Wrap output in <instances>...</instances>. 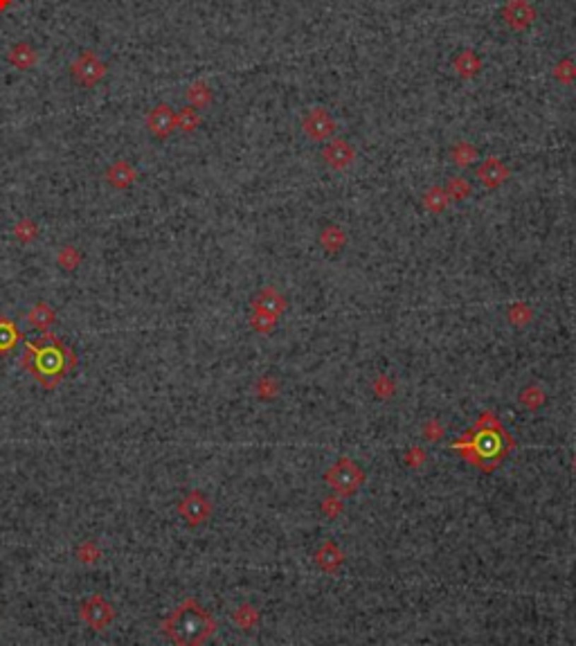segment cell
Wrapping results in <instances>:
<instances>
[{"label": "cell", "mask_w": 576, "mask_h": 646, "mask_svg": "<svg viewBox=\"0 0 576 646\" xmlns=\"http://www.w3.org/2000/svg\"><path fill=\"white\" fill-rule=\"evenodd\" d=\"M513 446H516V442L511 440L507 428L488 410L480 414V419L475 421L469 433H464L457 442L450 444V448L459 457H464L471 466L480 469L482 473L495 471L507 459Z\"/></svg>", "instance_id": "6da1fadb"}, {"label": "cell", "mask_w": 576, "mask_h": 646, "mask_svg": "<svg viewBox=\"0 0 576 646\" xmlns=\"http://www.w3.org/2000/svg\"><path fill=\"white\" fill-rule=\"evenodd\" d=\"M199 122H201L199 115H196V113L192 111V108H185V111H182V113L176 117V124H180L185 131H192L194 127H199Z\"/></svg>", "instance_id": "ac0fdd59"}, {"label": "cell", "mask_w": 576, "mask_h": 646, "mask_svg": "<svg viewBox=\"0 0 576 646\" xmlns=\"http://www.w3.org/2000/svg\"><path fill=\"white\" fill-rule=\"evenodd\" d=\"M284 309H286V300L281 298L275 288H264L261 290V295L257 298V302H254V311L257 313H266V315H271V318H279L281 313H284Z\"/></svg>", "instance_id": "8992f818"}, {"label": "cell", "mask_w": 576, "mask_h": 646, "mask_svg": "<svg viewBox=\"0 0 576 646\" xmlns=\"http://www.w3.org/2000/svg\"><path fill=\"white\" fill-rule=\"evenodd\" d=\"M7 5H9V0H0V9H3V7H7Z\"/></svg>", "instance_id": "ffe728a7"}, {"label": "cell", "mask_w": 576, "mask_h": 646, "mask_svg": "<svg viewBox=\"0 0 576 646\" xmlns=\"http://www.w3.org/2000/svg\"><path fill=\"white\" fill-rule=\"evenodd\" d=\"M315 560L324 572H338V568L345 563V554L334 541H324L320 550L315 552Z\"/></svg>", "instance_id": "52a82bcc"}, {"label": "cell", "mask_w": 576, "mask_h": 646, "mask_svg": "<svg viewBox=\"0 0 576 646\" xmlns=\"http://www.w3.org/2000/svg\"><path fill=\"white\" fill-rule=\"evenodd\" d=\"M324 482L340 495H353L363 486L365 473L353 459L340 457L336 464L324 473Z\"/></svg>", "instance_id": "3957f363"}, {"label": "cell", "mask_w": 576, "mask_h": 646, "mask_svg": "<svg viewBox=\"0 0 576 646\" xmlns=\"http://www.w3.org/2000/svg\"><path fill=\"white\" fill-rule=\"evenodd\" d=\"M72 77H75L81 86H95L100 83L106 75V66L102 64V59L97 57L95 52H83L75 64L70 66Z\"/></svg>", "instance_id": "277c9868"}, {"label": "cell", "mask_w": 576, "mask_h": 646, "mask_svg": "<svg viewBox=\"0 0 576 646\" xmlns=\"http://www.w3.org/2000/svg\"><path fill=\"white\" fill-rule=\"evenodd\" d=\"M52 318H54V315H52L50 309L45 307V304H39V307H36V309L32 311V315H30V320L34 322V327H41V329L50 324Z\"/></svg>", "instance_id": "2e32d148"}, {"label": "cell", "mask_w": 576, "mask_h": 646, "mask_svg": "<svg viewBox=\"0 0 576 646\" xmlns=\"http://www.w3.org/2000/svg\"><path fill=\"white\" fill-rule=\"evenodd\" d=\"M322 511L329 516V518H336L340 511H342V503L338 498H327L322 503Z\"/></svg>", "instance_id": "d6986e66"}, {"label": "cell", "mask_w": 576, "mask_h": 646, "mask_svg": "<svg viewBox=\"0 0 576 646\" xmlns=\"http://www.w3.org/2000/svg\"><path fill=\"white\" fill-rule=\"evenodd\" d=\"M182 516H185L192 525H199L207 516H210V503L201 495V493H192L185 503L180 505Z\"/></svg>", "instance_id": "ba28073f"}, {"label": "cell", "mask_w": 576, "mask_h": 646, "mask_svg": "<svg viewBox=\"0 0 576 646\" xmlns=\"http://www.w3.org/2000/svg\"><path fill=\"white\" fill-rule=\"evenodd\" d=\"M531 318V309L527 307V304H511V311H509V320L518 327H524Z\"/></svg>", "instance_id": "5bb4252c"}, {"label": "cell", "mask_w": 576, "mask_h": 646, "mask_svg": "<svg viewBox=\"0 0 576 646\" xmlns=\"http://www.w3.org/2000/svg\"><path fill=\"white\" fill-rule=\"evenodd\" d=\"M480 176H482V180L486 182V185H498V182H502V178H505V169L500 167L498 160H488L482 167Z\"/></svg>", "instance_id": "4fadbf2b"}, {"label": "cell", "mask_w": 576, "mask_h": 646, "mask_svg": "<svg viewBox=\"0 0 576 646\" xmlns=\"http://www.w3.org/2000/svg\"><path fill=\"white\" fill-rule=\"evenodd\" d=\"M106 178H108L110 185L127 187V185H131V182H133V178H136V172L131 169V165H127L124 160H119V163H115L113 167L108 169Z\"/></svg>", "instance_id": "30bf717a"}, {"label": "cell", "mask_w": 576, "mask_h": 646, "mask_svg": "<svg viewBox=\"0 0 576 646\" xmlns=\"http://www.w3.org/2000/svg\"><path fill=\"white\" fill-rule=\"evenodd\" d=\"M146 124H149V131L158 138H167L171 131L176 129V115L174 111L167 106V104H160L155 106L153 111L146 117Z\"/></svg>", "instance_id": "5b68a950"}, {"label": "cell", "mask_w": 576, "mask_h": 646, "mask_svg": "<svg viewBox=\"0 0 576 646\" xmlns=\"http://www.w3.org/2000/svg\"><path fill=\"white\" fill-rule=\"evenodd\" d=\"M235 619H237L239 626L250 628V626H254V621L259 619V613H257L252 606H243V608H239V611H237Z\"/></svg>", "instance_id": "9a60e30c"}, {"label": "cell", "mask_w": 576, "mask_h": 646, "mask_svg": "<svg viewBox=\"0 0 576 646\" xmlns=\"http://www.w3.org/2000/svg\"><path fill=\"white\" fill-rule=\"evenodd\" d=\"M520 404L527 408V410H538L543 404H545V392L538 385H529L524 387L520 392Z\"/></svg>", "instance_id": "7c38bea8"}, {"label": "cell", "mask_w": 576, "mask_h": 646, "mask_svg": "<svg viewBox=\"0 0 576 646\" xmlns=\"http://www.w3.org/2000/svg\"><path fill=\"white\" fill-rule=\"evenodd\" d=\"M36 61H39V54H36V50H34L32 45H28V43H18V45H14L9 50V64L20 68V70L32 68Z\"/></svg>", "instance_id": "9c48e42d"}, {"label": "cell", "mask_w": 576, "mask_h": 646, "mask_svg": "<svg viewBox=\"0 0 576 646\" xmlns=\"http://www.w3.org/2000/svg\"><path fill=\"white\" fill-rule=\"evenodd\" d=\"M324 158L329 160V165H334V167H345L347 163H351L353 151L347 147L345 142H334V144H331V147L324 151Z\"/></svg>", "instance_id": "8fae6325"}, {"label": "cell", "mask_w": 576, "mask_h": 646, "mask_svg": "<svg viewBox=\"0 0 576 646\" xmlns=\"http://www.w3.org/2000/svg\"><path fill=\"white\" fill-rule=\"evenodd\" d=\"M167 628H169L167 630L169 635H174V640L180 644H199L212 635L216 624L210 617V613H205L199 604L187 601L182 608H178L174 617L169 619Z\"/></svg>", "instance_id": "7a4b0ae2"}, {"label": "cell", "mask_w": 576, "mask_h": 646, "mask_svg": "<svg viewBox=\"0 0 576 646\" xmlns=\"http://www.w3.org/2000/svg\"><path fill=\"white\" fill-rule=\"evenodd\" d=\"M187 97H189V102L192 104H196V106H203L207 100H210V90H207L203 83H194V86L189 88V93H187Z\"/></svg>", "instance_id": "e0dca14e"}]
</instances>
